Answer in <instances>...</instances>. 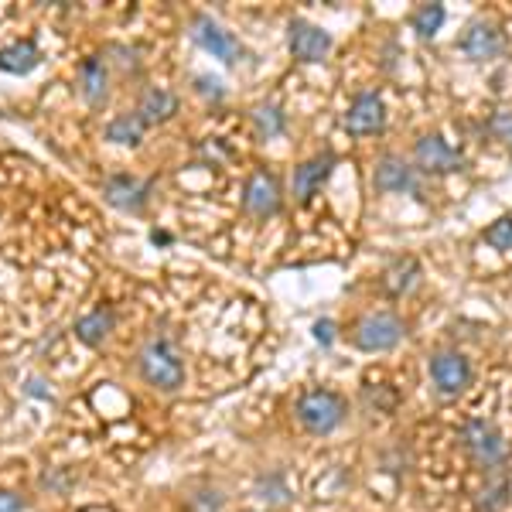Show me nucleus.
I'll return each instance as SVG.
<instances>
[{
	"label": "nucleus",
	"instance_id": "obj_24",
	"mask_svg": "<svg viewBox=\"0 0 512 512\" xmlns=\"http://www.w3.org/2000/svg\"><path fill=\"white\" fill-rule=\"evenodd\" d=\"M485 243L499 253H509L512 250V219H495L489 229H485Z\"/></svg>",
	"mask_w": 512,
	"mask_h": 512
},
{
	"label": "nucleus",
	"instance_id": "obj_6",
	"mask_svg": "<svg viewBox=\"0 0 512 512\" xmlns=\"http://www.w3.org/2000/svg\"><path fill=\"white\" fill-rule=\"evenodd\" d=\"M414 161H417V171H424V175H454V171L465 168L461 151H458V147H451L441 134L417 137Z\"/></svg>",
	"mask_w": 512,
	"mask_h": 512
},
{
	"label": "nucleus",
	"instance_id": "obj_5",
	"mask_svg": "<svg viewBox=\"0 0 512 512\" xmlns=\"http://www.w3.org/2000/svg\"><path fill=\"white\" fill-rule=\"evenodd\" d=\"M192 38L198 48L212 55V59L226 62V65H236L243 59V41H239L233 31H226L219 21H212L209 14H195L192 18Z\"/></svg>",
	"mask_w": 512,
	"mask_h": 512
},
{
	"label": "nucleus",
	"instance_id": "obj_2",
	"mask_svg": "<svg viewBox=\"0 0 512 512\" xmlns=\"http://www.w3.org/2000/svg\"><path fill=\"white\" fill-rule=\"evenodd\" d=\"M461 444H465L468 458H472L482 472H499V468L506 465L509 444L492 420H482V417L468 420V424L461 427Z\"/></svg>",
	"mask_w": 512,
	"mask_h": 512
},
{
	"label": "nucleus",
	"instance_id": "obj_29",
	"mask_svg": "<svg viewBox=\"0 0 512 512\" xmlns=\"http://www.w3.org/2000/svg\"><path fill=\"white\" fill-rule=\"evenodd\" d=\"M311 332H315V342H321V345L328 349V345L335 342V321H332V318H318Z\"/></svg>",
	"mask_w": 512,
	"mask_h": 512
},
{
	"label": "nucleus",
	"instance_id": "obj_4",
	"mask_svg": "<svg viewBox=\"0 0 512 512\" xmlns=\"http://www.w3.org/2000/svg\"><path fill=\"white\" fill-rule=\"evenodd\" d=\"M403 335H407V325L393 311H373L355 325L352 342L359 352H390L403 342Z\"/></svg>",
	"mask_w": 512,
	"mask_h": 512
},
{
	"label": "nucleus",
	"instance_id": "obj_12",
	"mask_svg": "<svg viewBox=\"0 0 512 512\" xmlns=\"http://www.w3.org/2000/svg\"><path fill=\"white\" fill-rule=\"evenodd\" d=\"M458 48L468 55V59L475 62H489L495 55H502V48H506V38H502L499 24L478 18L465 28V35L458 38Z\"/></svg>",
	"mask_w": 512,
	"mask_h": 512
},
{
	"label": "nucleus",
	"instance_id": "obj_26",
	"mask_svg": "<svg viewBox=\"0 0 512 512\" xmlns=\"http://www.w3.org/2000/svg\"><path fill=\"white\" fill-rule=\"evenodd\" d=\"M485 130H489L495 140H502V144L512 147V110H495L489 123H485Z\"/></svg>",
	"mask_w": 512,
	"mask_h": 512
},
{
	"label": "nucleus",
	"instance_id": "obj_25",
	"mask_svg": "<svg viewBox=\"0 0 512 512\" xmlns=\"http://www.w3.org/2000/svg\"><path fill=\"white\" fill-rule=\"evenodd\" d=\"M256 495H260L263 502H270V506H284L287 502V485L280 475H270V478H260V485H256Z\"/></svg>",
	"mask_w": 512,
	"mask_h": 512
},
{
	"label": "nucleus",
	"instance_id": "obj_22",
	"mask_svg": "<svg viewBox=\"0 0 512 512\" xmlns=\"http://www.w3.org/2000/svg\"><path fill=\"white\" fill-rule=\"evenodd\" d=\"M250 123H253V130H256V137L260 140H274L280 137L287 130V117H284V110L274 103H260L256 110L250 113Z\"/></svg>",
	"mask_w": 512,
	"mask_h": 512
},
{
	"label": "nucleus",
	"instance_id": "obj_21",
	"mask_svg": "<svg viewBox=\"0 0 512 512\" xmlns=\"http://www.w3.org/2000/svg\"><path fill=\"white\" fill-rule=\"evenodd\" d=\"M420 280V263L414 260V256H403V260H396L386 267V274H383V287L390 291L393 297H400V294H407L410 287H414Z\"/></svg>",
	"mask_w": 512,
	"mask_h": 512
},
{
	"label": "nucleus",
	"instance_id": "obj_11",
	"mask_svg": "<svg viewBox=\"0 0 512 512\" xmlns=\"http://www.w3.org/2000/svg\"><path fill=\"white\" fill-rule=\"evenodd\" d=\"M373 185L376 192L383 195H407V192H420V178H417V168H410L403 158L396 154H383L373 168Z\"/></svg>",
	"mask_w": 512,
	"mask_h": 512
},
{
	"label": "nucleus",
	"instance_id": "obj_10",
	"mask_svg": "<svg viewBox=\"0 0 512 512\" xmlns=\"http://www.w3.org/2000/svg\"><path fill=\"white\" fill-rule=\"evenodd\" d=\"M431 383L437 386V393L444 396H458L472 386V362L461 352H437L431 359Z\"/></svg>",
	"mask_w": 512,
	"mask_h": 512
},
{
	"label": "nucleus",
	"instance_id": "obj_19",
	"mask_svg": "<svg viewBox=\"0 0 512 512\" xmlns=\"http://www.w3.org/2000/svg\"><path fill=\"white\" fill-rule=\"evenodd\" d=\"M512 495V485L506 472H485V485H482V495H478V512H502L506 509Z\"/></svg>",
	"mask_w": 512,
	"mask_h": 512
},
{
	"label": "nucleus",
	"instance_id": "obj_31",
	"mask_svg": "<svg viewBox=\"0 0 512 512\" xmlns=\"http://www.w3.org/2000/svg\"><path fill=\"white\" fill-rule=\"evenodd\" d=\"M151 243H154V246L171 243V233H164V229H154V233H151Z\"/></svg>",
	"mask_w": 512,
	"mask_h": 512
},
{
	"label": "nucleus",
	"instance_id": "obj_30",
	"mask_svg": "<svg viewBox=\"0 0 512 512\" xmlns=\"http://www.w3.org/2000/svg\"><path fill=\"white\" fill-rule=\"evenodd\" d=\"M198 82V93H202V96H212V99H222V82L219 79H209V76H198L195 79Z\"/></svg>",
	"mask_w": 512,
	"mask_h": 512
},
{
	"label": "nucleus",
	"instance_id": "obj_18",
	"mask_svg": "<svg viewBox=\"0 0 512 512\" xmlns=\"http://www.w3.org/2000/svg\"><path fill=\"white\" fill-rule=\"evenodd\" d=\"M38 62H41V52L31 38L0 48V72H7V76H28V72L38 69Z\"/></svg>",
	"mask_w": 512,
	"mask_h": 512
},
{
	"label": "nucleus",
	"instance_id": "obj_14",
	"mask_svg": "<svg viewBox=\"0 0 512 512\" xmlns=\"http://www.w3.org/2000/svg\"><path fill=\"white\" fill-rule=\"evenodd\" d=\"M335 154L332 151H321L315 154L311 161H304V164H297L294 168V198L301 205H308L311 198H315L321 192V185H325L328 178H332V171H335Z\"/></svg>",
	"mask_w": 512,
	"mask_h": 512
},
{
	"label": "nucleus",
	"instance_id": "obj_20",
	"mask_svg": "<svg viewBox=\"0 0 512 512\" xmlns=\"http://www.w3.org/2000/svg\"><path fill=\"white\" fill-rule=\"evenodd\" d=\"M103 137L120 147H137L144 140V123H140L137 113H117V117L106 123Z\"/></svg>",
	"mask_w": 512,
	"mask_h": 512
},
{
	"label": "nucleus",
	"instance_id": "obj_16",
	"mask_svg": "<svg viewBox=\"0 0 512 512\" xmlns=\"http://www.w3.org/2000/svg\"><path fill=\"white\" fill-rule=\"evenodd\" d=\"M79 89L89 106L106 103V96H110V72H106V62L99 55H89V59L79 62Z\"/></svg>",
	"mask_w": 512,
	"mask_h": 512
},
{
	"label": "nucleus",
	"instance_id": "obj_15",
	"mask_svg": "<svg viewBox=\"0 0 512 512\" xmlns=\"http://www.w3.org/2000/svg\"><path fill=\"white\" fill-rule=\"evenodd\" d=\"M134 113L144 127H158V123H168L178 113V96L164 86H151V89H144V96H140Z\"/></svg>",
	"mask_w": 512,
	"mask_h": 512
},
{
	"label": "nucleus",
	"instance_id": "obj_8",
	"mask_svg": "<svg viewBox=\"0 0 512 512\" xmlns=\"http://www.w3.org/2000/svg\"><path fill=\"white\" fill-rule=\"evenodd\" d=\"M335 38L328 35L325 28H318V24L304 21V18H294L287 24V48H291V55L297 62H321L328 59V52H332Z\"/></svg>",
	"mask_w": 512,
	"mask_h": 512
},
{
	"label": "nucleus",
	"instance_id": "obj_13",
	"mask_svg": "<svg viewBox=\"0 0 512 512\" xmlns=\"http://www.w3.org/2000/svg\"><path fill=\"white\" fill-rule=\"evenodd\" d=\"M386 127V106L379 93H359L352 99L349 113H345V130L352 137H369V134H379Z\"/></svg>",
	"mask_w": 512,
	"mask_h": 512
},
{
	"label": "nucleus",
	"instance_id": "obj_3",
	"mask_svg": "<svg viewBox=\"0 0 512 512\" xmlns=\"http://www.w3.org/2000/svg\"><path fill=\"white\" fill-rule=\"evenodd\" d=\"M297 420H301V427L308 434L315 437H328L335 434L338 427H342L345 420V400L332 390H308L297 400L294 407Z\"/></svg>",
	"mask_w": 512,
	"mask_h": 512
},
{
	"label": "nucleus",
	"instance_id": "obj_27",
	"mask_svg": "<svg viewBox=\"0 0 512 512\" xmlns=\"http://www.w3.org/2000/svg\"><path fill=\"white\" fill-rule=\"evenodd\" d=\"M188 509L192 512H219L222 509V492L219 489H202L188 499Z\"/></svg>",
	"mask_w": 512,
	"mask_h": 512
},
{
	"label": "nucleus",
	"instance_id": "obj_9",
	"mask_svg": "<svg viewBox=\"0 0 512 512\" xmlns=\"http://www.w3.org/2000/svg\"><path fill=\"white\" fill-rule=\"evenodd\" d=\"M151 192H154V181H140L134 175H110L103 181L106 202L120 212H130V216H140V212L147 209Z\"/></svg>",
	"mask_w": 512,
	"mask_h": 512
},
{
	"label": "nucleus",
	"instance_id": "obj_17",
	"mask_svg": "<svg viewBox=\"0 0 512 512\" xmlns=\"http://www.w3.org/2000/svg\"><path fill=\"white\" fill-rule=\"evenodd\" d=\"M117 328V311L113 308H93L89 315H82L76 321V338L82 345H89V349H96V345H103L110 332Z\"/></svg>",
	"mask_w": 512,
	"mask_h": 512
},
{
	"label": "nucleus",
	"instance_id": "obj_7",
	"mask_svg": "<svg viewBox=\"0 0 512 512\" xmlns=\"http://www.w3.org/2000/svg\"><path fill=\"white\" fill-rule=\"evenodd\" d=\"M280 202H284L280 181L270 175V171L256 168L243 185V212L253 219H270L280 212Z\"/></svg>",
	"mask_w": 512,
	"mask_h": 512
},
{
	"label": "nucleus",
	"instance_id": "obj_28",
	"mask_svg": "<svg viewBox=\"0 0 512 512\" xmlns=\"http://www.w3.org/2000/svg\"><path fill=\"white\" fill-rule=\"evenodd\" d=\"M0 512H28V499L21 492L0 489Z\"/></svg>",
	"mask_w": 512,
	"mask_h": 512
},
{
	"label": "nucleus",
	"instance_id": "obj_23",
	"mask_svg": "<svg viewBox=\"0 0 512 512\" xmlns=\"http://www.w3.org/2000/svg\"><path fill=\"white\" fill-rule=\"evenodd\" d=\"M444 18H448L444 4H424V7H417V11H414L410 24H414V31L420 38H434L437 31L444 28Z\"/></svg>",
	"mask_w": 512,
	"mask_h": 512
},
{
	"label": "nucleus",
	"instance_id": "obj_1",
	"mask_svg": "<svg viewBox=\"0 0 512 512\" xmlns=\"http://www.w3.org/2000/svg\"><path fill=\"white\" fill-rule=\"evenodd\" d=\"M137 373L147 386L161 393H178L185 386V362L168 335H154L137 352Z\"/></svg>",
	"mask_w": 512,
	"mask_h": 512
}]
</instances>
